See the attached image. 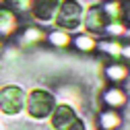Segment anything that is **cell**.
Segmentation results:
<instances>
[{"mask_svg":"<svg viewBox=\"0 0 130 130\" xmlns=\"http://www.w3.org/2000/svg\"><path fill=\"white\" fill-rule=\"evenodd\" d=\"M23 103V91L17 87H4L0 91V107L4 113H17Z\"/></svg>","mask_w":130,"mask_h":130,"instance_id":"6da1fadb","label":"cell"},{"mask_svg":"<svg viewBox=\"0 0 130 130\" xmlns=\"http://www.w3.org/2000/svg\"><path fill=\"white\" fill-rule=\"evenodd\" d=\"M52 109V97L43 91H33L29 99V111L35 118H45Z\"/></svg>","mask_w":130,"mask_h":130,"instance_id":"7a4b0ae2","label":"cell"},{"mask_svg":"<svg viewBox=\"0 0 130 130\" xmlns=\"http://www.w3.org/2000/svg\"><path fill=\"white\" fill-rule=\"evenodd\" d=\"M78 21H80V6L74 2V0L64 2L62 12H60V25L62 27H76Z\"/></svg>","mask_w":130,"mask_h":130,"instance_id":"3957f363","label":"cell"},{"mask_svg":"<svg viewBox=\"0 0 130 130\" xmlns=\"http://www.w3.org/2000/svg\"><path fill=\"white\" fill-rule=\"evenodd\" d=\"M74 120V111L68 107V105H60L58 109H56V113H54V120H52V124L56 126V128H66L70 122Z\"/></svg>","mask_w":130,"mask_h":130,"instance_id":"277c9868","label":"cell"},{"mask_svg":"<svg viewBox=\"0 0 130 130\" xmlns=\"http://www.w3.org/2000/svg\"><path fill=\"white\" fill-rule=\"evenodd\" d=\"M54 6H56V0H35L33 12L39 19H50L52 12H54Z\"/></svg>","mask_w":130,"mask_h":130,"instance_id":"5b68a950","label":"cell"},{"mask_svg":"<svg viewBox=\"0 0 130 130\" xmlns=\"http://www.w3.org/2000/svg\"><path fill=\"white\" fill-rule=\"evenodd\" d=\"M87 25H89L91 29H99V27L103 25V14H101L99 8H93V10H91L89 19H87Z\"/></svg>","mask_w":130,"mask_h":130,"instance_id":"8992f818","label":"cell"},{"mask_svg":"<svg viewBox=\"0 0 130 130\" xmlns=\"http://www.w3.org/2000/svg\"><path fill=\"white\" fill-rule=\"evenodd\" d=\"M101 124H103V128H111L113 124H118L116 113H101Z\"/></svg>","mask_w":130,"mask_h":130,"instance_id":"52a82bcc","label":"cell"},{"mask_svg":"<svg viewBox=\"0 0 130 130\" xmlns=\"http://www.w3.org/2000/svg\"><path fill=\"white\" fill-rule=\"evenodd\" d=\"M105 101H107V103H122V101H124V97H122L120 91H107Z\"/></svg>","mask_w":130,"mask_h":130,"instance_id":"ba28073f","label":"cell"},{"mask_svg":"<svg viewBox=\"0 0 130 130\" xmlns=\"http://www.w3.org/2000/svg\"><path fill=\"white\" fill-rule=\"evenodd\" d=\"M107 74H109V76H111L113 80H120V78H122V76L126 74V70H124L122 66H111V68L107 70Z\"/></svg>","mask_w":130,"mask_h":130,"instance_id":"9c48e42d","label":"cell"},{"mask_svg":"<svg viewBox=\"0 0 130 130\" xmlns=\"http://www.w3.org/2000/svg\"><path fill=\"white\" fill-rule=\"evenodd\" d=\"M64 130H85V124L83 122H80V120H72L66 128H64Z\"/></svg>","mask_w":130,"mask_h":130,"instance_id":"30bf717a","label":"cell"},{"mask_svg":"<svg viewBox=\"0 0 130 130\" xmlns=\"http://www.w3.org/2000/svg\"><path fill=\"white\" fill-rule=\"evenodd\" d=\"M78 47H85V50H89V47H91V41L87 39V37H78Z\"/></svg>","mask_w":130,"mask_h":130,"instance_id":"8fae6325","label":"cell"},{"mask_svg":"<svg viewBox=\"0 0 130 130\" xmlns=\"http://www.w3.org/2000/svg\"><path fill=\"white\" fill-rule=\"evenodd\" d=\"M124 17H126V21L130 23V0L124 2Z\"/></svg>","mask_w":130,"mask_h":130,"instance_id":"7c38bea8","label":"cell"},{"mask_svg":"<svg viewBox=\"0 0 130 130\" xmlns=\"http://www.w3.org/2000/svg\"><path fill=\"white\" fill-rule=\"evenodd\" d=\"M8 2H10L14 8H17V4H19V8H23V6L27 4V0H8Z\"/></svg>","mask_w":130,"mask_h":130,"instance_id":"4fadbf2b","label":"cell"}]
</instances>
